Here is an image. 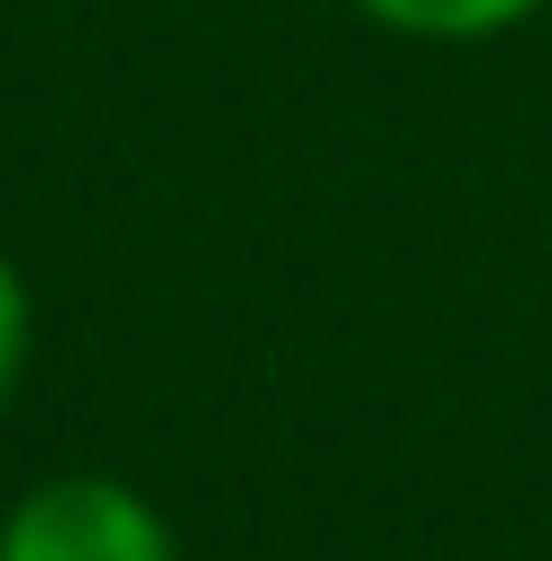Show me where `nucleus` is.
Wrapping results in <instances>:
<instances>
[{"label":"nucleus","instance_id":"obj_1","mask_svg":"<svg viewBox=\"0 0 552 561\" xmlns=\"http://www.w3.org/2000/svg\"><path fill=\"white\" fill-rule=\"evenodd\" d=\"M0 561H175V525L111 470H56L0 516Z\"/></svg>","mask_w":552,"mask_h":561},{"label":"nucleus","instance_id":"obj_2","mask_svg":"<svg viewBox=\"0 0 552 561\" xmlns=\"http://www.w3.org/2000/svg\"><path fill=\"white\" fill-rule=\"evenodd\" d=\"M350 10L414 46H488V37H516L525 19H543L552 0H350Z\"/></svg>","mask_w":552,"mask_h":561},{"label":"nucleus","instance_id":"obj_3","mask_svg":"<svg viewBox=\"0 0 552 561\" xmlns=\"http://www.w3.org/2000/svg\"><path fill=\"white\" fill-rule=\"evenodd\" d=\"M28 350H37V304H28V276H19V259L0 249V405H10L19 378H28Z\"/></svg>","mask_w":552,"mask_h":561}]
</instances>
